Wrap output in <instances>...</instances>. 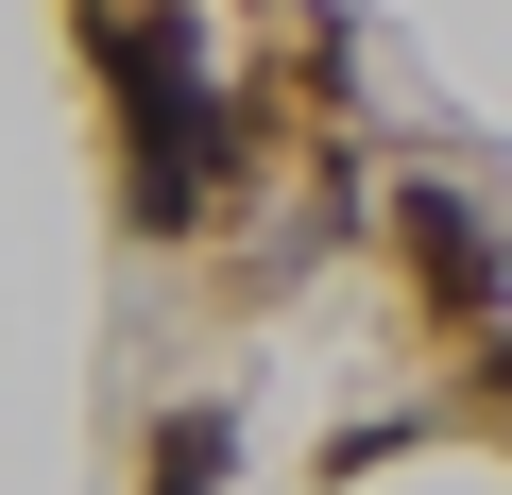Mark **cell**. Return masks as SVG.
Listing matches in <instances>:
<instances>
[{
  "mask_svg": "<svg viewBox=\"0 0 512 495\" xmlns=\"http://www.w3.org/2000/svg\"><path fill=\"white\" fill-rule=\"evenodd\" d=\"M120 86H137V188H154V222H205V188H222V86L188 69V35H120Z\"/></svg>",
  "mask_w": 512,
  "mask_h": 495,
  "instance_id": "6da1fadb",
  "label": "cell"
},
{
  "mask_svg": "<svg viewBox=\"0 0 512 495\" xmlns=\"http://www.w3.org/2000/svg\"><path fill=\"white\" fill-rule=\"evenodd\" d=\"M410 257H427V291H495V239H478L444 188H427V222H410Z\"/></svg>",
  "mask_w": 512,
  "mask_h": 495,
  "instance_id": "7a4b0ae2",
  "label": "cell"
},
{
  "mask_svg": "<svg viewBox=\"0 0 512 495\" xmlns=\"http://www.w3.org/2000/svg\"><path fill=\"white\" fill-rule=\"evenodd\" d=\"M154 495H222V427H205V410H188V427L154 444Z\"/></svg>",
  "mask_w": 512,
  "mask_h": 495,
  "instance_id": "3957f363",
  "label": "cell"
}]
</instances>
